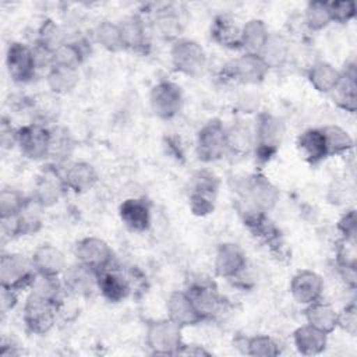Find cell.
Masks as SVG:
<instances>
[{
	"instance_id": "obj_49",
	"label": "cell",
	"mask_w": 357,
	"mask_h": 357,
	"mask_svg": "<svg viewBox=\"0 0 357 357\" xmlns=\"http://www.w3.org/2000/svg\"><path fill=\"white\" fill-rule=\"evenodd\" d=\"M337 328H340L350 336H356V333H357V305L354 301L349 303L340 311H337Z\"/></svg>"
},
{
	"instance_id": "obj_44",
	"label": "cell",
	"mask_w": 357,
	"mask_h": 357,
	"mask_svg": "<svg viewBox=\"0 0 357 357\" xmlns=\"http://www.w3.org/2000/svg\"><path fill=\"white\" fill-rule=\"evenodd\" d=\"M303 22L312 32L325 29L331 24L328 1H310L304 8Z\"/></svg>"
},
{
	"instance_id": "obj_13",
	"label": "cell",
	"mask_w": 357,
	"mask_h": 357,
	"mask_svg": "<svg viewBox=\"0 0 357 357\" xmlns=\"http://www.w3.org/2000/svg\"><path fill=\"white\" fill-rule=\"evenodd\" d=\"M149 105L153 114L160 120L174 119L183 107L181 86L169 79L159 81L151 89Z\"/></svg>"
},
{
	"instance_id": "obj_14",
	"label": "cell",
	"mask_w": 357,
	"mask_h": 357,
	"mask_svg": "<svg viewBox=\"0 0 357 357\" xmlns=\"http://www.w3.org/2000/svg\"><path fill=\"white\" fill-rule=\"evenodd\" d=\"M6 68L13 82H31L38 71L32 46L22 42H10L6 50Z\"/></svg>"
},
{
	"instance_id": "obj_16",
	"label": "cell",
	"mask_w": 357,
	"mask_h": 357,
	"mask_svg": "<svg viewBox=\"0 0 357 357\" xmlns=\"http://www.w3.org/2000/svg\"><path fill=\"white\" fill-rule=\"evenodd\" d=\"M43 209L31 197L28 205L17 216L1 219L3 233L10 238L36 234L43 227Z\"/></svg>"
},
{
	"instance_id": "obj_4",
	"label": "cell",
	"mask_w": 357,
	"mask_h": 357,
	"mask_svg": "<svg viewBox=\"0 0 357 357\" xmlns=\"http://www.w3.org/2000/svg\"><path fill=\"white\" fill-rule=\"evenodd\" d=\"M36 276L31 257L20 252L3 254L0 258V287L21 293L29 290Z\"/></svg>"
},
{
	"instance_id": "obj_22",
	"label": "cell",
	"mask_w": 357,
	"mask_h": 357,
	"mask_svg": "<svg viewBox=\"0 0 357 357\" xmlns=\"http://www.w3.org/2000/svg\"><path fill=\"white\" fill-rule=\"evenodd\" d=\"M329 95L339 109L347 113L357 110V71L354 61L344 66L340 71L339 82Z\"/></svg>"
},
{
	"instance_id": "obj_3",
	"label": "cell",
	"mask_w": 357,
	"mask_h": 357,
	"mask_svg": "<svg viewBox=\"0 0 357 357\" xmlns=\"http://www.w3.org/2000/svg\"><path fill=\"white\" fill-rule=\"evenodd\" d=\"M220 178L211 170L195 172L190 178L188 206L195 216H208L215 211Z\"/></svg>"
},
{
	"instance_id": "obj_47",
	"label": "cell",
	"mask_w": 357,
	"mask_h": 357,
	"mask_svg": "<svg viewBox=\"0 0 357 357\" xmlns=\"http://www.w3.org/2000/svg\"><path fill=\"white\" fill-rule=\"evenodd\" d=\"M328 10L331 22L335 24H347L356 17V4L349 0L328 1Z\"/></svg>"
},
{
	"instance_id": "obj_36",
	"label": "cell",
	"mask_w": 357,
	"mask_h": 357,
	"mask_svg": "<svg viewBox=\"0 0 357 357\" xmlns=\"http://www.w3.org/2000/svg\"><path fill=\"white\" fill-rule=\"evenodd\" d=\"M86 57V43L82 39H67L60 47L53 52L52 67H68L79 68Z\"/></svg>"
},
{
	"instance_id": "obj_34",
	"label": "cell",
	"mask_w": 357,
	"mask_h": 357,
	"mask_svg": "<svg viewBox=\"0 0 357 357\" xmlns=\"http://www.w3.org/2000/svg\"><path fill=\"white\" fill-rule=\"evenodd\" d=\"M269 70L282 68L290 57V43L280 33H271L258 54Z\"/></svg>"
},
{
	"instance_id": "obj_41",
	"label": "cell",
	"mask_w": 357,
	"mask_h": 357,
	"mask_svg": "<svg viewBox=\"0 0 357 357\" xmlns=\"http://www.w3.org/2000/svg\"><path fill=\"white\" fill-rule=\"evenodd\" d=\"M29 290L31 293L46 298L54 304H57L59 300L67 293L61 276H46L39 273H36Z\"/></svg>"
},
{
	"instance_id": "obj_50",
	"label": "cell",
	"mask_w": 357,
	"mask_h": 357,
	"mask_svg": "<svg viewBox=\"0 0 357 357\" xmlns=\"http://www.w3.org/2000/svg\"><path fill=\"white\" fill-rule=\"evenodd\" d=\"M17 130L15 127H13L8 121H6V119H3L1 121V144L4 148H11L14 145H17Z\"/></svg>"
},
{
	"instance_id": "obj_6",
	"label": "cell",
	"mask_w": 357,
	"mask_h": 357,
	"mask_svg": "<svg viewBox=\"0 0 357 357\" xmlns=\"http://www.w3.org/2000/svg\"><path fill=\"white\" fill-rule=\"evenodd\" d=\"M145 343L153 354L177 356L184 343L183 328L169 318L152 321L145 332Z\"/></svg>"
},
{
	"instance_id": "obj_21",
	"label": "cell",
	"mask_w": 357,
	"mask_h": 357,
	"mask_svg": "<svg viewBox=\"0 0 357 357\" xmlns=\"http://www.w3.org/2000/svg\"><path fill=\"white\" fill-rule=\"evenodd\" d=\"M166 312L167 318L180 325L183 329L202 322L199 312L185 290H174L169 294L166 300Z\"/></svg>"
},
{
	"instance_id": "obj_29",
	"label": "cell",
	"mask_w": 357,
	"mask_h": 357,
	"mask_svg": "<svg viewBox=\"0 0 357 357\" xmlns=\"http://www.w3.org/2000/svg\"><path fill=\"white\" fill-rule=\"evenodd\" d=\"M297 148L303 159L311 166H317L329 158L321 128H308L303 131L297 138Z\"/></svg>"
},
{
	"instance_id": "obj_27",
	"label": "cell",
	"mask_w": 357,
	"mask_h": 357,
	"mask_svg": "<svg viewBox=\"0 0 357 357\" xmlns=\"http://www.w3.org/2000/svg\"><path fill=\"white\" fill-rule=\"evenodd\" d=\"M155 28L158 33L169 42H176L183 38L185 22L180 8L174 4H165L155 11Z\"/></svg>"
},
{
	"instance_id": "obj_11",
	"label": "cell",
	"mask_w": 357,
	"mask_h": 357,
	"mask_svg": "<svg viewBox=\"0 0 357 357\" xmlns=\"http://www.w3.org/2000/svg\"><path fill=\"white\" fill-rule=\"evenodd\" d=\"M75 261L89 266L96 272L106 271L114 266V251L100 237L88 236L78 240L74 245Z\"/></svg>"
},
{
	"instance_id": "obj_46",
	"label": "cell",
	"mask_w": 357,
	"mask_h": 357,
	"mask_svg": "<svg viewBox=\"0 0 357 357\" xmlns=\"http://www.w3.org/2000/svg\"><path fill=\"white\" fill-rule=\"evenodd\" d=\"M335 262L337 269H357V252L356 241L340 238L335 251Z\"/></svg>"
},
{
	"instance_id": "obj_25",
	"label": "cell",
	"mask_w": 357,
	"mask_h": 357,
	"mask_svg": "<svg viewBox=\"0 0 357 357\" xmlns=\"http://www.w3.org/2000/svg\"><path fill=\"white\" fill-rule=\"evenodd\" d=\"M35 272L46 276H61L67 268V261L60 248L52 244H40L31 254Z\"/></svg>"
},
{
	"instance_id": "obj_37",
	"label": "cell",
	"mask_w": 357,
	"mask_h": 357,
	"mask_svg": "<svg viewBox=\"0 0 357 357\" xmlns=\"http://www.w3.org/2000/svg\"><path fill=\"white\" fill-rule=\"evenodd\" d=\"M79 82V73L77 68L53 66L47 70L46 84L53 95L70 93Z\"/></svg>"
},
{
	"instance_id": "obj_43",
	"label": "cell",
	"mask_w": 357,
	"mask_h": 357,
	"mask_svg": "<svg viewBox=\"0 0 357 357\" xmlns=\"http://www.w3.org/2000/svg\"><path fill=\"white\" fill-rule=\"evenodd\" d=\"M93 39L96 43H99L103 49L109 52H120L124 50L120 28L117 22L103 20L96 24L93 28Z\"/></svg>"
},
{
	"instance_id": "obj_20",
	"label": "cell",
	"mask_w": 357,
	"mask_h": 357,
	"mask_svg": "<svg viewBox=\"0 0 357 357\" xmlns=\"http://www.w3.org/2000/svg\"><path fill=\"white\" fill-rule=\"evenodd\" d=\"M119 216L130 231L144 233L152 223L151 204L145 198H127L119 206Z\"/></svg>"
},
{
	"instance_id": "obj_1",
	"label": "cell",
	"mask_w": 357,
	"mask_h": 357,
	"mask_svg": "<svg viewBox=\"0 0 357 357\" xmlns=\"http://www.w3.org/2000/svg\"><path fill=\"white\" fill-rule=\"evenodd\" d=\"M238 204L268 213L279 202V188L262 173H254L237 180Z\"/></svg>"
},
{
	"instance_id": "obj_23",
	"label": "cell",
	"mask_w": 357,
	"mask_h": 357,
	"mask_svg": "<svg viewBox=\"0 0 357 357\" xmlns=\"http://www.w3.org/2000/svg\"><path fill=\"white\" fill-rule=\"evenodd\" d=\"M98 291L109 303H120L131 296V286L123 269L114 266L99 272Z\"/></svg>"
},
{
	"instance_id": "obj_35",
	"label": "cell",
	"mask_w": 357,
	"mask_h": 357,
	"mask_svg": "<svg viewBox=\"0 0 357 357\" xmlns=\"http://www.w3.org/2000/svg\"><path fill=\"white\" fill-rule=\"evenodd\" d=\"M271 32L259 18H251L241 25V49L244 53L259 54Z\"/></svg>"
},
{
	"instance_id": "obj_2",
	"label": "cell",
	"mask_w": 357,
	"mask_h": 357,
	"mask_svg": "<svg viewBox=\"0 0 357 357\" xmlns=\"http://www.w3.org/2000/svg\"><path fill=\"white\" fill-rule=\"evenodd\" d=\"M286 134L284 121L269 112H262L258 114L254 126L255 146L254 155L258 162H269L279 151Z\"/></svg>"
},
{
	"instance_id": "obj_18",
	"label": "cell",
	"mask_w": 357,
	"mask_h": 357,
	"mask_svg": "<svg viewBox=\"0 0 357 357\" xmlns=\"http://www.w3.org/2000/svg\"><path fill=\"white\" fill-rule=\"evenodd\" d=\"M324 289L325 283L322 276L311 269H301L294 273L289 284L293 300L304 307L322 300Z\"/></svg>"
},
{
	"instance_id": "obj_15",
	"label": "cell",
	"mask_w": 357,
	"mask_h": 357,
	"mask_svg": "<svg viewBox=\"0 0 357 357\" xmlns=\"http://www.w3.org/2000/svg\"><path fill=\"white\" fill-rule=\"evenodd\" d=\"M66 191L68 190L64 183L63 172L59 169V166L50 163L38 174L31 197L42 208H50L63 198Z\"/></svg>"
},
{
	"instance_id": "obj_8",
	"label": "cell",
	"mask_w": 357,
	"mask_h": 357,
	"mask_svg": "<svg viewBox=\"0 0 357 357\" xmlns=\"http://www.w3.org/2000/svg\"><path fill=\"white\" fill-rule=\"evenodd\" d=\"M57 321L56 304L29 293L22 305V322L32 335L49 333Z\"/></svg>"
},
{
	"instance_id": "obj_30",
	"label": "cell",
	"mask_w": 357,
	"mask_h": 357,
	"mask_svg": "<svg viewBox=\"0 0 357 357\" xmlns=\"http://www.w3.org/2000/svg\"><path fill=\"white\" fill-rule=\"evenodd\" d=\"M226 142H227V155L236 158H244L254 152L255 137L254 128L248 127L243 121H236L226 128Z\"/></svg>"
},
{
	"instance_id": "obj_7",
	"label": "cell",
	"mask_w": 357,
	"mask_h": 357,
	"mask_svg": "<svg viewBox=\"0 0 357 357\" xmlns=\"http://www.w3.org/2000/svg\"><path fill=\"white\" fill-rule=\"evenodd\" d=\"M197 156L204 163H213L227 155L226 127L219 119H211L197 132Z\"/></svg>"
},
{
	"instance_id": "obj_26",
	"label": "cell",
	"mask_w": 357,
	"mask_h": 357,
	"mask_svg": "<svg viewBox=\"0 0 357 357\" xmlns=\"http://www.w3.org/2000/svg\"><path fill=\"white\" fill-rule=\"evenodd\" d=\"M117 24L120 28L124 50L145 53L149 46V40H148V32H146V25L144 20L139 15L134 14V15L126 17Z\"/></svg>"
},
{
	"instance_id": "obj_10",
	"label": "cell",
	"mask_w": 357,
	"mask_h": 357,
	"mask_svg": "<svg viewBox=\"0 0 357 357\" xmlns=\"http://www.w3.org/2000/svg\"><path fill=\"white\" fill-rule=\"evenodd\" d=\"M52 130L47 124L32 121L18 127L17 146L29 160H43L49 156Z\"/></svg>"
},
{
	"instance_id": "obj_17",
	"label": "cell",
	"mask_w": 357,
	"mask_h": 357,
	"mask_svg": "<svg viewBox=\"0 0 357 357\" xmlns=\"http://www.w3.org/2000/svg\"><path fill=\"white\" fill-rule=\"evenodd\" d=\"M215 273L219 278L233 280L247 269L245 251L231 241H226L218 245L213 259Z\"/></svg>"
},
{
	"instance_id": "obj_28",
	"label": "cell",
	"mask_w": 357,
	"mask_h": 357,
	"mask_svg": "<svg viewBox=\"0 0 357 357\" xmlns=\"http://www.w3.org/2000/svg\"><path fill=\"white\" fill-rule=\"evenodd\" d=\"M211 38L220 47L241 49V25L227 14H219L211 25Z\"/></svg>"
},
{
	"instance_id": "obj_5",
	"label": "cell",
	"mask_w": 357,
	"mask_h": 357,
	"mask_svg": "<svg viewBox=\"0 0 357 357\" xmlns=\"http://www.w3.org/2000/svg\"><path fill=\"white\" fill-rule=\"evenodd\" d=\"M185 291L191 297L197 311L202 318V322L215 319L223 312L226 307L225 297L218 290L216 283L209 278L198 276L190 280Z\"/></svg>"
},
{
	"instance_id": "obj_32",
	"label": "cell",
	"mask_w": 357,
	"mask_h": 357,
	"mask_svg": "<svg viewBox=\"0 0 357 357\" xmlns=\"http://www.w3.org/2000/svg\"><path fill=\"white\" fill-rule=\"evenodd\" d=\"M304 317L308 325L326 335H331L337 328V310L322 300L305 305Z\"/></svg>"
},
{
	"instance_id": "obj_52",
	"label": "cell",
	"mask_w": 357,
	"mask_h": 357,
	"mask_svg": "<svg viewBox=\"0 0 357 357\" xmlns=\"http://www.w3.org/2000/svg\"><path fill=\"white\" fill-rule=\"evenodd\" d=\"M18 294L17 291L1 289V307L3 310H13L18 301Z\"/></svg>"
},
{
	"instance_id": "obj_33",
	"label": "cell",
	"mask_w": 357,
	"mask_h": 357,
	"mask_svg": "<svg viewBox=\"0 0 357 357\" xmlns=\"http://www.w3.org/2000/svg\"><path fill=\"white\" fill-rule=\"evenodd\" d=\"M307 78L315 91L321 93H331L340 79V70L328 61L317 60L308 67Z\"/></svg>"
},
{
	"instance_id": "obj_48",
	"label": "cell",
	"mask_w": 357,
	"mask_h": 357,
	"mask_svg": "<svg viewBox=\"0 0 357 357\" xmlns=\"http://www.w3.org/2000/svg\"><path fill=\"white\" fill-rule=\"evenodd\" d=\"M337 231L340 233V238L356 241L357 240V216L356 209L350 208L342 213L336 223Z\"/></svg>"
},
{
	"instance_id": "obj_31",
	"label": "cell",
	"mask_w": 357,
	"mask_h": 357,
	"mask_svg": "<svg viewBox=\"0 0 357 357\" xmlns=\"http://www.w3.org/2000/svg\"><path fill=\"white\" fill-rule=\"evenodd\" d=\"M293 343L303 356L321 354L328 346V335L305 324L293 332Z\"/></svg>"
},
{
	"instance_id": "obj_9",
	"label": "cell",
	"mask_w": 357,
	"mask_h": 357,
	"mask_svg": "<svg viewBox=\"0 0 357 357\" xmlns=\"http://www.w3.org/2000/svg\"><path fill=\"white\" fill-rule=\"evenodd\" d=\"M170 61L177 73L197 77L206 67L208 59L205 49L197 40L180 38L172 43Z\"/></svg>"
},
{
	"instance_id": "obj_24",
	"label": "cell",
	"mask_w": 357,
	"mask_h": 357,
	"mask_svg": "<svg viewBox=\"0 0 357 357\" xmlns=\"http://www.w3.org/2000/svg\"><path fill=\"white\" fill-rule=\"evenodd\" d=\"M63 177L67 190L75 194L91 191L99 181L98 170L92 163L85 160H77L66 166L63 170Z\"/></svg>"
},
{
	"instance_id": "obj_42",
	"label": "cell",
	"mask_w": 357,
	"mask_h": 357,
	"mask_svg": "<svg viewBox=\"0 0 357 357\" xmlns=\"http://www.w3.org/2000/svg\"><path fill=\"white\" fill-rule=\"evenodd\" d=\"M66 40H67V36H66L63 28L54 20L46 18L42 21V24L38 28L35 45L53 53Z\"/></svg>"
},
{
	"instance_id": "obj_38",
	"label": "cell",
	"mask_w": 357,
	"mask_h": 357,
	"mask_svg": "<svg viewBox=\"0 0 357 357\" xmlns=\"http://www.w3.org/2000/svg\"><path fill=\"white\" fill-rule=\"evenodd\" d=\"M237 347L243 346V351L254 357H276L280 354L279 343L268 335H255L250 337L240 336L234 340Z\"/></svg>"
},
{
	"instance_id": "obj_51",
	"label": "cell",
	"mask_w": 357,
	"mask_h": 357,
	"mask_svg": "<svg viewBox=\"0 0 357 357\" xmlns=\"http://www.w3.org/2000/svg\"><path fill=\"white\" fill-rule=\"evenodd\" d=\"M177 356H195V357H208L212 356L211 351H208L204 346L194 344V343H183L181 347L177 351Z\"/></svg>"
},
{
	"instance_id": "obj_45",
	"label": "cell",
	"mask_w": 357,
	"mask_h": 357,
	"mask_svg": "<svg viewBox=\"0 0 357 357\" xmlns=\"http://www.w3.org/2000/svg\"><path fill=\"white\" fill-rule=\"evenodd\" d=\"M31 201V197H26L15 188H3L0 192V218L8 219L17 216Z\"/></svg>"
},
{
	"instance_id": "obj_19",
	"label": "cell",
	"mask_w": 357,
	"mask_h": 357,
	"mask_svg": "<svg viewBox=\"0 0 357 357\" xmlns=\"http://www.w3.org/2000/svg\"><path fill=\"white\" fill-rule=\"evenodd\" d=\"M98 276L99 272L75 261L74 264L67 265L61 275V280L67 293L78 298H86L98 291Z\"/></svg>"
},
{
	"instance_id": "obj_39",
	"label": "cell",
	"mask_w": 357,
	"mask_h": 357,
	"mask_svg": "<svg viewBox=\"0 0 357 357\" xmlns=\"http://www.w3.org/2000/svg\"><path fill=\"white\" fill-rule=\"evenodd\" d=\"M52 130V138H50V149H49V159L52 160V165H63L70 159L74 151V139L70 134V131L66 127L57 126L50 128Z\"/></svg>"
},
{
	"instance_id": "obj_40",
	"label": "cell",
	"mask_w": 357,
	"mask_h": 357,
	"mask_svg": "<svg viewBox=\"0 0 357 357\" xmlns=\"http://www.w3.org/2000/svg\"><path fill=\"white\" fill-rule=\"evenodd\" d=\"M321 131L325 138L328 156H342L353 149L354 141L351 135L340 126L326 124L321 127Z\"/></svg>"
},
{
	"instance_id": "obj_12",
	"label": "cell",
	"mask_w": 357,
	"mask_h": 357,
	"mask_svg": "<svg viewBox=\"0 0 357 357\" xmlns=\"http://www.w3.org/2000/svg\"><path fill=\"white\" fill-rule=\"evenodd\" d=\"M269 68L265 66L258 54L243 53L230 63H227L222 74L225 79L243 84V85H258L265 81Z\"/></svg>"
}]
</instances>
